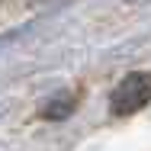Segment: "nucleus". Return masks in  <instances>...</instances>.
I'll return each mask as SVG.
<instances>
[{
    "mask_svg": "<svg viewBox=\"0 0 151 151\" xmlns=\"http://www.w3.org/2000/svg\"><path fill=\"white\" fill-rule=\"evenodd\" d=\"M151 100V74L148 71H135L125 81H119V87L109 96V109L113 116H132L138 113L145 103Z\"/></svg>",
    "mask_w": 151,
    "mask_h": 151,
    "instance_id": "f257e3e1",
    "label": "nucleus"
},
{
    "mask_svg": "<svg viewBox=\"0 0 151 151\" xmlns=\"http://www.w3.org/2000/svg\"><path fill=\"white\" fill-rule=\"evenodd\" d=\"M74 106H77V96L64 90V93H58V96H52V100H48V106L42 109V116H45V119H64Z\"/></svg>",
    "mask_w": 151,
    "mask_h": 151,
    "instance_id": "f03ea898",
    "label": "nucleus"
}]
</instances>
